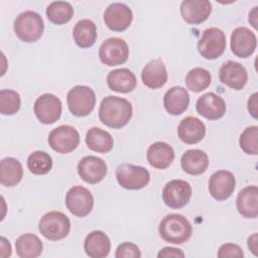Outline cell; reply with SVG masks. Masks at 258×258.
<instances>
[{
	"instance_id": "cell-30",
	"label": "cell",
	"mask_w": 258,
	"mask_h": 258,
	"mask_svg": "<svg viewBox=\"0 0 258 258\" xmlns=\"http://www.w3.org/2000/svg\"><path fill=\"white\" fill-rule=\"evenodd\" d=\"M73 36L76 44L81 48L91 47L97 39V27L91 19L78 21L73 29Z\"/></svg>"
},
{
	"instance_id": "cell-27",
	"label": "cell",
	"mask_w": 258,
	"mask_h": 258,
	"mask_svg": "<svg viewBox=\"0 0 258 258\" xmlns=\"http://www.w3.org/2000/svg\"><path fill=\"white\" fill-rule=\"evenodd\" d=\"M108 87L118 93H129L136 88V77L128 69H117L111 71L107 76Z\"/></svg>"
},
{
	"instance_id": "cell-37",
	"label": "cell",
	"mask_w": 258,
	"mask_h": 258,
	"mask_svg": "<svg viewBox=\"0 0 258 258\" xmlns=\"http://www.w3.org/2000/svg\"><path fill=\"white\" fill-rule=\"evenodd\" d=\"M115 257L116 258H140L141 252L136 244L131 242H124L117 247Z\"/></svg>"
},
{
	"instance_id": "cell-32",
	"label": "cell",
	"mask_w": 258,
	"mask_h": 258,
	"mask_svg": "<svg viewBox=\"0 0 258 258\" xmlns=\"http://www.w3.org/2000/svg\"><path fill=\"white\" fill-rule=\"evenodd\" d=\"M74 15L73 6L66 1H53L46 8V16L50 22L61 25L69 22Z\"/></svg>"
},
{
	"instance_id": "cell-9",
	"label": "cell",
	"mask_w": 258,
	"mask_h": 258,
	"mask_svg": "<svg viewBox=\"0 0 258 258\" xmlns=\"http://www.w3.org/2000/svg\"><path fill=\"white\" fill-rule=\"evenodd\" d=\"M129 56L127 42L119 37H111L102 42L99 48L100 60L109 67L124 63Z\"/></svg>"
},
{
	"instance_id": "cell-35",
	"label": "cell",
	"mask_w": 258,
	"mask_h": 258,
	"mask_svg": "<svg viewBox=\"0 0 258 258\" xmlns=\"http://www.w3.org/2000/svg\"><path fill=\"white\" fill-rule=\"evenodd\" d=\"M21 100L16 91L1 90L0 91V112L3 115H13L20 109Z\"/></svg>"
},
{
	"instance_id": "cell-8",
	"label": "cell",
	"mask_w": 258,
	"mask_h": 258,
	"mask_svg": "<svg viewBox=\"0 0 258 258\" xmlns=\"http://www.w3.org/2000/svg\"><path fill=\"white\" fill-rule=\"evenodd\" d=\"M80 143L78 130L70 125H60L48 134V144L58 153H70L74 151Z\"/></svg>"
},
{
	"instance_id": "cell-28",
	"label": "cell",
	"mask_w": 258,
	"mask_h": 258,
	"mask_svg": "<svg viewBox=\"0 0 258 258\" xmlns=\"http://www.w3.org/2000/svg\"><path fill=\"white\" fill-rule=\"evenodd\" d=\"M23 176L21 163L14 157H5L0 162V182L4 186L18 184Z\"/></svg>"
},
{
	"instance_id": "cell-7",
	"label": "cell",
	"mask_w": 258,
	"mask_h": 258,
	"mask_svg": "<svg viewBox=\"0 0 258 258\" xmlns=\"http://www.w3.org/2000/svg\"><path fill=\"white\" fill-rule=\"evenodd\" d=\"M226 35L224 31L218 27L207 28L198 42V50L200 54L207 59H215L220 57L226 49Z\"/></svg>"
},
{
	"instance_id": "cell-22",
	"label": "cell",
	"mask_w": 258,
	"mask_h": 258,
	"mask_svg": "<svg viewBox=\"0 0 258 258\" xmlns=\"http://www.w3.org/2000/svg\"><path fill=\"white\" fill-rule=\"evenodd\" d=\"M146 157L148 163L154 168L165 169L174 159V150L169 144L158 141L148 147Z\"/></svg>"
},
{
	"instance_id": "cell-39",
	"label": "cell",
	"mask_w": 258,
	"mask_h": 258,
	"mask_svg": "<svg viewBox=\"0 0 258 258\" xmlns=\"http://www.w3.org/2000/svg\"><path fill=\"white\" fill-rule=\"evenodd\" d=\"M158 258H163V257H184V253L178 249V248H174V247H164L162 248L158 254H157Z\"/></svg>"
},
{
	"instance_id": "cell-16",
	"label": "cell",
	"mask_w": 258,
	"mask_h": 258,
	"mask_svg": "<svg viewBox=\"0 0 258 258\" xmlns=\"http://www.w3.org/2000/svg\"><path fill=\"white\" fill-rule=\"evenodd\" d=\"M257 45V37L247 27H237L231 34V50L238 57L250 56Z\"/></svg>"
},
{
	"instance_id": "cell-3",
	"label": "cell",
	"mask_w": 258,
	"mask_h": 258,
	"mask_svg": "<svg viewBox=\"0 0 258 258\" xmlns=\"http://www.w3.org/2000/svg\"><path fill=\"white\" fill-rule=\"evenodd\" d=\"M14 32L24 42L38 40L44 30V23L41 16L34 11H24L14 20Z\"/></svg>"
},
{
	"instance_id": "cell-12",
	"label": "cell",
	"mask_w": 258,
	"mask_h": 258,
	"mask_svg": "<svg viewBox=\"0 0 258 258\" xmlns=\"http://www.w3.org/2000/svg\"><path fill=\"white\" fill-rule=\"evenodd\" d=\"M61 102L52 94H43L38 97L33 106V111L42 124H52L56 122L61 115Z\"/></svg>"
},
{
	"instance_id": "cell-11",
	"label": "cell",
	"mask_w": 258,
	"mask_h": 258,
	"mask_svg": "<svg viewBox=\"0 0 258 258\" xmlns=\"http://www.w3.org/2000/svg\"><path fill=\"white\" fill-rule=\"evenodd\" d=\"M191 197L190 184L182 179L168 181L162 190L164 204L171 209H180L188 204Z\"/></svg>"
},
{
	"instance_id": "cell-6",
	"label": "cell",
	"mask_w": 258,
	"mask_h": 258,
	"mask_svg": "<svg viewBox=\"0 0 258 258\" xmlns=\"http://www.w3.org/2000/svg\"><path fill=\"white\" fill-rule=\"evenodd\" d=\"M116 178L122 187L136 190L143 188L148 184L150 174L149 171L142 166L122 163L116 168Z\"/></svg>"
},
{
	"instance_id": "cell-5",
	"label": "cell",
	"mask_w": 258,
	"mask_h": 258,
	"mask_svg": "<svg viewBox=\"0 0 258 258\" xmlns=\"http://www.w3.org/2000/svg\"><path fill=\"white\" fill-rule=\"evenodd\" d=\"M70 112L77 117L88 116L95 108L96 95L93 89L87 86H76L67 96Z\"/></svg>"
},
{
	"instance_id": "cell-2",
	"label": "cell",
	"mask_w": 258,
	"mask_h": 258,
	"mask_svg": "<svg viewBox=\"0 0 258 258\" xmlns=\"http://www.w3.org/2000/svg\"><path fill=\"white\" fill-rule=\"evenodd\" d=\"M160 237L171 244H182L186 242L192 233V227L185 217L179 214L165 216L159 224Z\"/></svg>"
},
{
	"instance_id": "cell-41",
	"label": "cell",
	"mask_w": 258,
	"mask_h": 258,
	"mask_svg": "<svg viewBox=\"0 0 258 258\" xmlns=\"http://www.w3.org/2000/svg\"><path fill=\"white\" fill-rule=\"evenodd\" d=\"M0 249H1V252H0L1 257L7 258L11 255V245L9 241L4 237L0 238Z\"/></svg>"
},
{
	"instance_id": "cell-43",
	"label": "cell",
	"mask_w": 258,
	"mask_h": 258,
	"mask_svg": "<svg viewBox=\"0 0 258 258\" xmlns=\"http://www.w3.org/2000/svg\"><path fill=\"white\" fill-rule=\"evenodd\" d=\"M257 8L254 7L253 10L249 13V22L254 26V28H257Z\"/></svg>"
},
{
	"instance_id": "cell-10",
	"label": "cell",
	"mask_w": 258,
	"mask_h": 258,
	"mask_svg": "<svg viewBox=\"0 0 258 258\" xmlns=\"http://www.w3.org/2000/svg\"><path fill=\"white\" fill-rule=\"evenodd\" d=\"M66 206L74 216L86 217L92 212L94 207L93 195L82 185L73 186L67 192Z\"/></svg>"
},
{
	"instance_id": "cell-13",
	"label": "cell",
	"mask_w": 258,
	"mask_h": 258,
	"mask_svg": "<svg viewBox=\"0 0 258 258\" xmlns=\"http://www.w3.org/2000/svg\"><path fill=\"white\" fill-rule=\"evenodd\" d=\"M133 19L131 9L124 3H112L104 12V22L107 27L113 31L126 30Z\"/></svg>"
},
{
	"instance_id": "cell-19",
	"label": "cell",
	"mask_w": 258,
	"mask_h": 258,
	"mask_svg": "<svg viewBox=\"0 0 258 258\" xmlns=\"http://www.w3.org/2000/svg\"><path fill=\"white\" fill-rule=\"evenodd\" d=\"M212 12V4L208 0H185L180 4L182 19L188 24H200L206 21Z\"/></svg>"
},
{
	"instance_id": "cell-29",
	"label": "cell",
	"mask_w": 258,
	"mask_h": 258,
	"mask_svg": "<svg viewBox=\"0 0 258 258\" xmlns=\"http://www.w3.org/2000/svg\"><path fill=\"white\" fill-rule=\"evenodd\" d=\"M86 144L95 152L107 153L112 150L114 140L109 132L99 127H93L86 134Z\"/></svg>"
},
{
	"instance_id": "cell-34",
	"label": "cell",
	"mask_w": 258,
	"mask_h": 258,
	"mask_svg": "<svg viewBox=\"0 0 258 258\" xmlns=\"http://www.w3.org/2000/svg\"><path fill=\"white\" fill-rule=\"evenodd\" d=\"M27 167L33 174H46L52 167V158L45 151H34L27 158Z\"/></svg>"
},
{
	"instance_id": "cell-4",
	"label": "cell",
	"mask_w": 258,
	"mask_h": 258,
	"mask_svg": "<svg viewBox=\"0 0 258 258\" xmlns=\"http://www.w3.org/2000/svg\"><path fill=\"white\" fill-rule=\"evenodd\" d=\"M38 230L45 239L58 241L69 235L71 222L63 213L51 211L42 216L38 224Z\"/></svg>"
},
{
	"instance_id": "cell-24",
	"label": "cell",
	"mask_w": 258,
	"mask_h": 258,
	"mask_svg": "<svg viewBox=\"0 0 258 258\" xmlns=\"http://www.w3.org/2000/svg\"><path fill=\"white\" fill-rule=\"evenodd\" d=\"M189 95L182 87H172L163 97V106L170 115H180L188 107Z\"/></svg>"
},
{
	"instance_id": "cell-25",
	"label": "cell",
	"mask_w": 258,
	"mask_h": 258,
	"mask_svg": "<svg viewBox=\"0 0 258 258\" xmlns=\"http://www.w3.org/2000/svg\"><path fill=\"white\" fill-rule=\"evenodd\" d=\"M84 249L92 258H103L108 256L111 249L109 237L102 231H93L85 239Z\"/></svg>"
},
{
	"instance_id": "cell-20",
	"label": "cell",
	"mask_w": 258,
	"mask_h": 258,
	"mask_svg": "<svg viewBox=\"0 0 258 258\" xmlns=\"http://www.w3.org/2000/svg\"><path fill=\"white\" fill-rule=\"evenodd\" d=\"M206 134L205 124L197 117L188 116L180 121L177 127V135L185 144L199 143Z\"/></svg>"
},
{
	"instance_id": "cell-17",
	"label": "cell",
	"mask_w": 258,
	"mask_h": 258,
	"mask_svg": "<svg viewBox=\"0 0 258 258\" xmlns=\"http://www.w3.org/2000/svg\"><path fill=\"white\" fill-rule=\"evenodd\" d=\"M219 79L221 83L227 87L240 91L247 84L248 74L241 63L234 60H228L222 64L219 72Z\"/></svg>"
},
{
	"instance_id": "cell-15",
	"label": "cell",
	"mask_w": 258,
	"mask_h": 258,
	"mask_svg": "<svg viewBox=\"0 0 258 258\" xmlns=\"http://www.w3.org/2000/svg\"><path fill=\"white\" fill-rule=\"evenodd\" d=\"M235 186V176L228 170H218L214 172L209 180V191L217 201L229 199L234 192Z\"/></svg>"
},
{
	"instance_id": "cell-18",
	"label": "cell",
	"mask_w": 258,
	"mask_h": 258,
	"mask_svg": "<svg viewBox=\"0 0 258 258\" xmlns=\"http://www.w3.org/2000/svg\"><path fill=\"white\" fill-rule=\"evenodd\" d=\"M197 112L209 120H218L226 113L224 99L212 92L202 95L197 101Z\"/></svg>"
},
{
	"instance_id": "cell-1",
	"label": "cell",
	"mask_w": 258,
	"mask_h": 258,
	"mask_svg": "<svg viewBox=\"0 0 258 258\" xmlns=\"http://www.w3.org/2000/svg\"><path fill=\"white\" fill-rule=\"evenodd\" d=\"M132 117V105L124 98L105 97L99 108L100 121L113 129H120L128 124Z\"/></svg>"
},
{
	"instance_id": "cell-21",
	"label": "cell",
	"mask_w": 258,
	"mask_h": 258,
	"mask_svg": "<svg viewBox=\"0 0 258 258\" xmlns=\"http://www.w3.org/2000/svg\"><path fill=\"white\" fill-rule=\"evenodd\" d=\"M141 79L143 84L152 90L159 89L167 82V72L160 58L150 60L142 70Z\"/></svg>"
},
{
	"instance_id": "cell-31",
	"label": "cell",
	"mask_w": 258,
	"mask_h": 258,
	"mask_svg": "<svg viewBox=\"0 0 258 258\" xmlns=\"http://www.w3.org/2000/svg\"><path fill=\"white\" fill-rule=\"evenodd\" d=\"M42 242L34 234H23L15 242V250L21 258H35L42 253Z\"/></svg>"
},
{
	"instance_id": "cell-36",
	"label": "cell",
	"mask_w": 258,
	"mask_h": 258,
	"mask_svg": "<svg viewBox=\"0 0 258 258\" xmlns=\"http://www.w3.org/2000/svg\"><path fill=\"white\" fill-rule=\"evenodd\" d=\"M239 144L245 153L256 155L258 153V127H247L240 135Z\"/></svg>"
},
{
	"instance_id": "cell-38",
	"label": "cell",
	"mask_w": 258,
	"mask_h": 258,
	"mask_svg": "<svg viewBox=\"0 0 258 258\" xmlns=\"http://www.w3.org/2000/svg\"><path fill=\"white\" fill-rule=\"evenodd\" d=\"M243 256H244V252L242 248L233 243L223 244L218 251V257L220 258H228V257L242 258Z\"/></svg>"
},
{
	"instance_id": "cell-33",
	"label": "cell",
	"mask_w": 258,
	"mask_h": 258,
	"mask_svg": "<svg viewBox=\"0 0 258 258\" xmlns=\"http://www.w3.org/2000/svg\"><path fill=\"white\" fill-rule=\"evenodd\" d=\"M212 81L210 72L203 68H195L190 70L185 77V85L188 90L200 93L206 90Z\"/></svg>"
},
{
	"instance_id": "cell-14",
	"label": "cell",
	"mask_w": 258,
	"mask_h": 258,
	"mask_svg": "<svg viewBox=\"0 0 258 258\" xmlns=\"http://www.w3.org/2000/svg\"><path fill=\"white\" fill-rule=\"evenodd\" d=\"M78 173L84 181L95 184L102 181L106 176L107 164L100 157L85 156L78 163Z\"/></svg>"
},
{
	"instance_id": "cell-42",
	"label": "cell",
	"mask_w": 258,
	"mask_h": 258,
	"mask_svg": "<svg viewBox=\"0 0 258 258\" xmlns=\"http://www.w3.org/2000/svg\"><path fill=\"white\" fill-rule=\"evenodd\" d=\"M247 244H248V248L250 249V251L255 256H257L258 255V235H257V233H254L253 235H251L248 238Z\"/></svg>"
},
{
	"instance_id": "cell-23",
	"label": "cell",
	"mask_w": 258,
	"mask_h": 258,
	"mask_svg": "<svg viewBox=\"0 0 258 258\" xmlns=\"http://www.w3.org/2000/svg\"><path fill=\"white\" fill-rule=\"evenodd\" d=\"M238 212L245 218L255 219L258 216V187L249 185L239 191L236 200Z\"/></svg>"
},
{
	"instance_id": "cell-40",
	"label": "cell",
	"mask_w": 258,
	"mask_h": 258,
	"mask_svg": "<svg viewBox=\"0 0 258 258\" xmlns=\"http://www.w3.org/2000/svg\"><path fill=\"white\" fill-rule=\"evenodd\" d=\"M257 97H258V93H254L253 95H251V97L248 100V111L251 114V116L253 118H257L258 116V102H257Z\"/></svg>"
},
{
	"instance_id": "cell-26",
	"label": "cell",
	"mask_w": 258,
	"mask_h": 258,
	"mask_svg": "<svg viewBox=\"0 0 258 258\" xmlns=\"http://www.w3.org/2000/svg\"><path fill=\"white\" fill-rule=\"evenodd\" d=\"M180 165L183 171L188 174H202L209 166L208 154L200 149L186 150L180 158Z\"/></svg>"
}]
</instances>
